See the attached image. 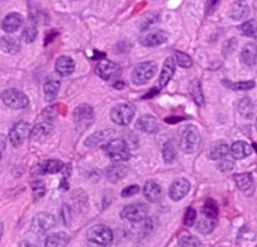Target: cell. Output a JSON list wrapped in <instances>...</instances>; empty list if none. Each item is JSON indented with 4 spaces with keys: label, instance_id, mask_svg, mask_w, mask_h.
I'll use <instances>...</instances> for the list:
<instances>
[{
    "label": "cell",
    "instance_id": "obj_15",
    "mask_svg": "<svg viewBox=\"0 0 257 247\" xmlns=\"http://www.w3.org/2000/svg\"><path fill=\"white\" fill-rule=\"evenodd\" d=\"M74 68H76L74 61L70 57H67V55H62L55 61L54 69L62 77L70 76L74 72Z\"/></svg>",
    "mask_w": 257,
    "mask_h": 247
},
{
    "label": "cell",
    "instance_id": "obj_36",
    "mask_svg": "<svg viewBox=\"0 0 257 247\" xmlns=\"http://www.w3.org/2000/svg\"><path fill=\"white\" fill-rule=\"evenodd\" d=\"M240 31L243 35L246 36H254L257 34V21L256 20H247L240 27Z\"/></svg>",
    "mask_w": 257,
    "mask_h": 247
},
{
    "label": "cell",
    "instance_id": "obj_34",
    "mask_svg": "<svg viewBox=\"0 0 257 247\" xmlns=\"http://www.w3.org/2000/svg\"><path fill=\"white\" fill-rule=\"evenodd\" d=\"M201 214L211 217V218H218L217 203L211 198L207 199L205 205L202 206V208H201Z\"/></svg>",
    "mask_w": 257,
    "mask_h": 247
},
{
    "label": "cell",
    "instance_id": "obj_26",
    "mask_svg": "<svg viewBox=\"0 0 257 247\" xmlns=\"http://www.w3.org/2000/svg\"><path fill=\"white\" fill-rule=\"evenodd\" d=\"M0 47H1V49H3L5 53L16 54V53L20 50L21 43L18 38H14V36H4V38H1Z\"/></svg>",
    "mask_w": 257,
    "mask_h": 247
},
{
    "label": "cell",
    "instance_id": "obj_42",
    "mask_svg": "<svg viewBox=\"0 0 257 247\" xmlns=\"http://www.w3.org/2000/svg\"><path fill=\"white\" fill-rule=\"evenodd\" d=\"M197 221V211L194 208H188L185 214V225L186 226H192Z\"/></svg>",
    "mask_w": 257,
    "mask_h": 247
},
{
    "label": "cell",
    "instance_id": "obj_27",
    "mask_svg": "<svg viewBox=\"0 0 257 247\" xmlns=\"http://www.w3.org/2000/svg\"><path fill=\"white\" fill-rule=\"evenodd\" d=\"M59 88H61V83L59 81H55V79H49L46 82V84L43 87V91H44V97H46V100L48 103H51L53 100H55L58 96V92H59Z\"/></svg>",
    "mask_w": 257,
    "mask_h": 247
},
{
    "label": "cell",
    "instance_id": "obj_39",
    "mask_svg": "<svg viewBox=\"0 0 257 247\" xmlns=\"http://www.w3.org/2000/svg\"><path fill=\"white\" fill-rule=\"evenodd\" d=\"M175 55H176V62H177V64H178L179 66H182V68H191L192 64H193V62H192L190 55H187L186 53H183V51L177 50Z\"/></svg>",
    "mask_w": 257,
    "mask_h": 247
},
{
    "label": "cell",
    "instance_id": "obj_24",
    "mask_svg": "<svg viewBox=\"0 0 257 247\" xmlns=\"http://www.w3.org/2000/svg\"><path fill=\"white\" fill-rule=\"evenodd\" d=\"M231 153L236 160H243L252 153V147L243 141L235 142L231 147Z\"/></svg>",
    "mask_w": 257,
    "mask_h": 247
},
{
    "label": "cell",
    "instance_id": "obj_30",
    "mask_svg": "<svg viewBox=\"0 0 257 247\" xmlns=\"http://www.w3.org/2000/svg\"><path fill=\"white\" fill-rule=\"evenodd\" d=\"M233 180L236 182L237 187L243 192L251 191L254 188V178L251 173H240L233 176Z\"/></svg>",
    "mask_w": 257,
    "mask_h": 247
},
{
    "label": "cell",
    "instance_id": "obj_32",
    "mask_svg": "<svg viewBox=\"0 0 257 247\" xmlns=\"http://www.w3.org/2000/svg\"><path fill=\"white\" fill-rule=\"evenodd\" d=\"M190 94L191 97L193 98L194 102L198 104V106H203V103H205V97H203L202 93V88H201V82L200 79H192L190 83Z\"/></svg>",
    "mask_w": 257,
    "mask_h": 247
},
{
    "label": "cell",
    "instance_id": "obj_40",
    "mask_svg": "<svg viewBox=\"0 0 257 247\" xmlns=\"http://www.w3.org/2000/svg\"><path fill=\"white\" fill-rule=\"evenodd\" d=\"M176 147L173 142H167L163 147V158L166 162H173L176 158Z\"/></svg>",
    "mask_w": 257,
    "mask_h": 247
},
{
    "label": "cell",
    "instance_id": "obj_29",
    "mask_svg": "<svg viewBox=\"0 0 257 247\" xmlns=\"http://www.w3.org/2000/svg\"><path fill=\"white\" fill-rule=\"evenodd\" d=\"M228 151H230V148H228L227 143H225V142H218V143L212 146V148L209 149V158L211 161L222 160V158H225V157L228 154Z\"/></svg>",
    "mask_w": 257,
    "mask_h": 247
},
{
    "label": "cell",
    "instance_id": "obj_51",
    "mask_svg": "<svg viewBox=\"0 0 257 247\" xmlns=\"http://www.w3.org/2000/svg\"><path fill=\"white\" fill-rule=\"evenodd\" d=\"M3 231H4V225L3 222H0V240L3 237Z\"/></svg>",
    "mask_w": 257,
    "mask_h": 247
},
{
    "label": "cell",
    "instance_id": "obj_35",
    "mask_svg": "<svg viewBox=\"0 0 257 247\" xmlns=\"http://www.w3.org/2000/svg\"><path fill=\"white\" fill-rule=\"evenodd\" d=\"M36 35H38V29H36V24L33 21H31L21 33V38L25 43H33L36 39Z\"/></svg>",
    "mask_w": 257,
    "mask_h": 247
},
{
    "label": "cell",
    "instance_id": "obj_52",
    "mask_svg": "<svg viewBox=\"0 0 257 247\" xmlns=\"http://www.w3.org/2000/svg\"><path fill=\"white\" fill-rule=\"evenodd\" d=\"M256 128H257V121H256Z\"/></svg>",
    "mask_w": 257,
    "mask_h": 247
},
{
    "label": "cell",
    "instance_id": "obj_8",
    "mask_svg": "<svg viewBox=\"0 0 257 247\" xmlns=\"http://www.w3.org/2000/svg\"><path fill=\"white\" fill-rule=\"evenodd\" d=\"M1 100L5 106L13 109H23L28 107L29 104V99L23 92L18 91V89H6L1 94Z\"/></svg>",
    "mask_w": 257,
    "mask_h": 247
},
{
    "label": "cell",
    "instance_id": "obj_41",
    "mask_svg": "<svg viewBox=\"0 0 257 247\" xmlns=\"http://www.w3.org/2000/svg\"><path fill=\"white\" fill-rule=\"evenodd\" d=\"M239 109L243 115H250L254 111V107H252V102L250 98H243V99L240 102Z\"/></svg>",
    "mask_w": 257,
    "mask_h": 247
},
{
    "label": "cell",
    "instance_id": "obj_43",
    "mask_svg": "<svg viewBox=\"0 0 257 247\" xmlns=\"http://www.w3.org/2000/svg\"><path fill=\"white\" fill-rule=\"evenodd\" d=\"M233 167H235V161H232L231 158H225L218 163V169L221 172L232 171Z\"/></svg>",
    "mask_w": 257,
    "mask_h": 247
},
{
    "label": "cell",
    "instance_id": "obj_50",
    "mask_svg": "<svg viewBox=\"0 0 257 247\" xmlns=\"http://www.w3.org/2000/svg\"><path fill=\"white\" fill-rule=\"evenodd\" d=\"M124 87V83L123 82H117V83H114V88L115 89H122V88Z\"/></svg>",
    "mask_w": 257,
    "mask_h": 247
},
{
    "label": "cell",
    "instance_id": "obj_12",
    "mask_svg": "<svg viewBox=\"0 0 257 247\" xmlns=\"http://www.w3.org/2000/svg\"><path fill=\"white\" fill-rule=\"evenodd\" d=\"M191 188V184L186 178H178L176 180L170 187V197L172 201H181L188 195Z\"/></svg>",
    "mask_w": 257,
    "mask_h": 247
},
{
    "label": "cell",
    "instance_id": "obj_5",
    "mask_svg": "<svg viewBox=\"0 0 257 247\" xmlns=\"http://www.w3.org/2000/svg\"><path fill=\"white\" fill-rule=\"evenodd\" d=\"M136 108L130 103H119L111 109V119L119 126H128L133 119Z\"/></svg>",
    "mask_w": 257,
    "mask_h": 247
},
{
    "label": "cell",
    "instance_id": "obj_3",
    "mask_svg": "<svg viewBox=\"0 0 257 247\" xmlns=\"http://www.w3.org/2000/svg\"><path fill=\"white\" fill-rule=\"evenodd\" d=\"M157 63L156 62H143L139 63L138 66H134L133 72H132V82L136 85H143L151 81L156 73H157Z\"/></svg>",
    "mask_w": 257,
    "mask_h": 247
},
{
    "label": "cell",
    "instance_id": "obj_4",
    "mask_svg": "<svg viewBox=\"0 0 257 247\" xmlns=\"http://www.w3.org/2000/svg\"><path fill=\"white\" fill-rule=\"evenodd\" d=\"M104 151L113 162H123L130 157L129 147L123 139H112L107 143Z\"/></svg>",
    "mask_w": 257,
    "mask_h": 247
},
{
    "label": "cell",
    "instance_id": "obj_33",
    "mask_svg": "<svg viewBox=\"0 0 257 247\" xmlns=\"http://www.w3.org/2000/svg\"><path fill=\"white\" fill-rule=\"evenodd\" d=\"M222 84L226 88L231 89V91H250L255 87V82L254 81H246V82H237V83H232V82H227L224 81Z\"/></svg>",
    "mask_w": 257,
    "mask_h": 247
},
{
    "label": "cell",
    "instance_id": "obj_47",
    "mask_svg": "<svg viewBox=\"0 0 257 247\" xmlns=\"http://www.w3.org/2000/svg\"><path fill=\"white\" fill-rule=\"evenodd\" d=\"M62 172H63L64 180H67L70 176V173H72V165H65V166L63 167V169H62Z\"/></svg>",
    "mask_w": 257,
    "mask_h": 247
},
{
    "label": "cell",
    "instance_id": "obj_46",
    "mask_svg": "<svg viewBox=\"0 0 257 247\" xmlns=\"http://www.w3.org/2000/svg\"><path fill=\"white\" fill-rule=\"evenodd\" d=\"M5 147H6V137L4 136V134H0V160H1V157H3Z\"/></svg>",
    "mask_w": 257,
    "mask_h": 247
},
{
    "label": "cell",
    "instance_id": "obj_28",
    "mask_svg": "<svg viewBox=\"0 0 257 247\" xmlns=\"http://www.w3.org/2000/svg\"><path fill=\"white\" fill-rule=\"evenodd\" d=\"M64 167V163L62 162L61 160H49V161H44L43 163H40L38 166V169H39V173H59L62 172Z\"/></svg>",
    "mask_w": 257,
    "mask_h": 247
},
{
    "label": "cell",
    "instance_id": "obj_10",
    "mask_svg": "<svg viewBox=\"0 0 257 247\" xmlns=\"http://www.w3.org/2000/svg\"><path fill=\"white\" fill-rule=\"evenodd\" d=\"M29 123L25 121L16 122L9 132V139L14 147H19L29 134Z\"/></svg>",
    "mask_w": 257,
    "mask_h": 247
},
{
    "label": "cell",
    "instance_id": "obj_31",
    "mask_svg": "<svg viewBox=\"0 0 257 247\" xmlns=\"http://www.w3.org/2000/svg\"><path fill=\"white\" fill-rule=\"evenodd\" d=\"M250 9H248L247 3L245 1H236L231 8L230 16L233 20H242V19L247 18Z\"/></svg>",
    "mask_w": 257,
    "mask_h": 247
},
{
    "label": "cell",
    "instance_id": "obj_16",
    "mask_svg": "<svg viewBox=\"0 0 257 247\" xmlns=\"http://www.w3.org/2000/svg\"><path fill=\"white\" fill-rule=\"evenodd\" d=\"M176 72V62L172 57H168L164 61L163 68H162V72H161L160 79H158V84H160V88H164L168 82L172 79V77L175 76Z\"/></svg>",
    "mask_w": 257,
    "mask_h": 247
},
{
    "label": "cell",
    "instance_id": "obj_38",
    "mask_svg": "<svg viewBox=\"0 0 257 247\" xmlns=\"http://www.w3.org/2000/svg\"><path fill=\"white\" fill-rule=\"evenodd\" d=\"M178 245L181 247H197L200 246V242L194 236L190 233H185L178 238Z\"/></svg>",
    "mask_w": 257,
    "mask_h": 247
},
{
    "label": "cell",
    "instance_id": "obj_1",
    "mask_svg": "<svg viewBox=\"0 0 257 247\" xmlns=\"http://www.w3.org/2000/svg\"><path fill=\"white\" fill-rule=\"evenodd\" d=\"M89 247H109L113 241V232L106 225H96L87 232Z\"/></svg>",
    "mask_w": 257,
    "mask_h": 247
},
{
    "label": "cell",
    "instance_id": "obj_18",
    "mask_svg": "<svg viewBox=\"0 0 257 247\" xmlns=\"http://www.w3.org/2000/svg\"><path fill=\"white\" fill-rule=\"evenodd\" d=\"M128 173V168L124 165L121 163H114L107 167L106 169V177L108 178L109 182L112 183H117L118 181H122Z\"/></svg>",
    "mask_w": 257,
    "mask_h": 247
},
{
    "label": "cell",
    "instance_id": "obj_14",
    "mask_svg": "<svg viewBox=\"0 0 257 247\" xmlns=\"http://www.w3.org/2000/svg\"><path fill=\"white\" fill-rule=\"evenodd\" d=\"M136 128L143 133H149L154 134L160 131V123H158L157 118L151 115H145L138 121L136 122Z\"/></svg>",
    "mask_w": 257,
    "mask_h": 247
},
{
    "label": "cell",
    "instance_id": "obj_37",
    "mask_svg": "<svg viewBox=\"0 0 257 247\" xmlns=\"http://www.w3.org/2000/svg\"><path fill=\"white\" fill-rule=\"evenodd\" d=\"M32 191H33V198L38 201L46 195V184L43 181L35 180V181L32 182Z\"/></svg>",
    "mask_w": 257,
    "mask_h": 247
},
{
    "label": "cell",
    "instance_id": "obj_11",
    "mask_svg": "<svg viewBox=\"0 0 257 247\" xmlns=\"http://www.w3.org/2000/svg\"><path fill=\"white\" fill-rule=\"evenodd\" d=\"M73 117H74V122L77 126L87 127L93 122L94 111L89 104H80L76 108Z\"/></svg>",
    "mask_w": 257,
    "mask_h": 247
},
{
    "label": "cell",
    "instance_id": "obj_13",
    "mask_svg": "<svg viewBox=\"0 0 257 247\" xmlns=\"http://www.w3.org/2000/svg\"><path fill=\"white\" fill-rule=\"evenodd\" d=\"M113 136H114V131L113 130L98 131V132L93 133V134H91V136L85 139L84 145L88 148L98 147V146H102L104 143H108L113 138Z\"/></svg>",
    "mask_w": 257,
    "mask_h": 247
},
{
    "label": "cell",
    "instance_id": "obj_2",
    "mask_svg": "<svg viewBox=\"0 0 257 247\" xmlns=\"http://www.w3.org/2000/svg\"><path fill=\"white\" fill-rule=\"evenodd\" d=\"M179 148L185 153H194L201 143V136L194 126H187L182 128L178 136Z\"/></svg>",
    "mask_w": 257,
    "mask_h": 247
},
{
    "label": "cell",
    "instance_id": "obj_20",
    "mask_svg": "<svg viewBox=\"0 0 257 247\" xmlns=\"http://www.w3.org/2000/svg\"><path fill=\"white\" fill-rule=\"evenodd\" d=\"M241 62L247 66H254L257 63V46L248 43L241 50Z\"/></svg>",
    "mask_w": 257,
    "mask_h": 247
},
{
    "label": "cell",
    "instance_id": "obj_44",
    "mask_svg": "<svg viewBox=\"0 0 257 247\" xmlns=\"http://www.w3.org/2000/svg\"><path fill=\"white\" fill-rule=\"evenodd\" d=\"M61 217H62V221H63L64 225H65V226H68V225L70 223V220H72V214H70L69 206L65 205V203H64V205L62 206Z\"/></svg>",
    "mask_w": 257,
    "mask_h": 247
},
{
    "label": "cell",
    "instance_id": "obj_23",
    "mask_svg": "<svg viewBox=\"0 0 257 247\" xmlns=\"http://www.w3.org/2000/svg\"><path fill=\"white\" fill-rule=\"evenodd\" d=\"M69 240V236L64 232H58V233H51L48 237L44 238L40 247H63Z\"/></svg>",
    "mask_w": 257,
    "mask_h": 247
},
{
    "label": "cell",
    "instance_id": "obj_19",
    "mask_svg": "<svg viewBox=\"0 0 257 247\" xmlns=\"http://www.w3.org/2000/svg\"><path fill=\"white\" fill-rule=\"evenodd\" d=\"M23 21H24V19H23V16L20 14H18V13H10V14H8L4 18L1 27H3V31L6 32V33H14V32L18 31L19 28L23 25Z\"/></svg>",
    "mask_w": 257,
    "mask_h": 247
},
{
    "label": "cell",
    "instance_id": "obj_9",
    "mask_svg": "<svg viewBox=\"0 0 257 247\" xmlns=\"http://www.w3.org/2000/svg\"><path fill=\"white\" fill-rule=\"evenodd\" d=\"M121 73V68L114 62L108 59H100L97 64V74L104 81H111Z\"/></svg>",
    "mask_w": 257,
    "mask_h": 247
},
{
    "label": "cell",
    "instance_id": "obj_7",
    "mask_svg": "<svg viewBox=\"0 0 257 247\" xmlns=\"http://www.w3.org/2000/svg\"><path fill=\"white\" fill-rule=\"evenodd\" d=\"M57 225L55 217L48 212H40L32 220V231L35 235H44L49 230L54 229Z\"/></svg>",
    "mask_w": 257,
    "mask_h": 247
},
{
    "label": "cell",
    "instance_id": "obj_21",
    "mask_svg": "<svg viewBox=\"0 0 257 247\" xmlns=\"http://www.w3.org/2000/svg\"><path fill=\"white\" fill-rule=\"evenodd\" d=\"M53 131H54L53 124L48 123V122H42V123L36 124V126L33 127V130L29 133V136H31V138L33 139V141H39V139L50 136Z\"/></svg>",
    "mask_w": 257,
    "mask_h": 247
},
{
    "label": "cell",
    "instance_id": "obj_6",
    "mask_svg": "<svg viewBox=\"0 0 257 247\" xmlns=\"http://www.w3.org/2000/svg\"><path fill=\"white\" fill-rule=\"evenodd\" d=\"M148 212V206L145 205V203H132V205L126 206V207L122 210L121 218L122 220L129 221V222L139 223L147 220Z\"/></svg>",
    "mask_w": 257,
    "mask_h": 247
},
{
    "label": "cell",
    "instance_id": "obj_17",
    "mask_svg": "<svg viewBox=\"0 0 257 247\" xmlns=\"http://www.w3.org/2000/svg\"><path fill=\"white\" fill-rule=\"evenodd\" d=\"M168 35H167L166 32L158 31V32H152V33H147L145 35L141 36V44L145 47H157L163 44L167 40Z\"/></svg>",
    "mask_w": 257,
    "mask_h": 247
},
{
    "label": "cell",
    "instance_id": "obj_49",
    "mask_svg": "<svg viewBox=\"0 0 257 247\" xmlns=\"http://www.w3.org/2000/svg\"><path fill=\"white\" fill-rule=\"evenodd\" d=\"M157 93H160V89H156V88H153L151 93H147L145 97H143V98H151V97H153L154 94H157Z\"/></svg>",
    "mask_w": 257,
    "mask_h": 247
},
{
    "label": "cell",
    "instance_id": "obj_48",
    "mask_svg": "<svg viewBox=\"0 0 257 247\" xmlns=\"http://www.w3.org/2000/svg\"><path fill=\"white\" fill-rule=\"evenodd\" d=\"M183 121V118L181 117H170V118H166V122L167 123H177V122H181Z\"/></svg>",
    "mask_w": 257,
    "mask_h": 247
},
{
    "label": "cell",
    "instance_id": "obj_25",
    "mask_svg": "<svg viewBox=\"0 0 257 247\" xmlns=\"http://www.w3.org/2000/svg\"><path fill=\"white\" fill-rule=\"evenodd\" d=\"M216 226H217V218H211V217L203 216V214H201V218H198L196 225L198 232L202 235L211 233L216 229Z\"/></svg>",
    "mask_w": 257,
    "mask_h": 247
},
{
    "label": "cell",
    "instance_id": "obj_22",
    "mask_svg": "<svg viewBox=\"0 0 257 247\" xmlns=\"http://www.w3.org/2000/svg\"><path fill=\"white\" fill-rule=\"evenodd\" d=\"M143 195L149 202H157L162 196V188L156 181H147L143 186Z\"/></svg>",
    "mask_w": 257,
    "mask_h": 247
},
{
    "label": "cell",
    "instance_id": "obj_45",
    "mask_svg": "<svg viewBox=\"0 0 257 247\" xmlns=\"http://www.w3.org/2000/svg\"><path fill=\"white\" fill-rule=\"evenodd\" d=\"M138 192H139L138 186H136V184H133V186H128L122 191V197H126V198H127V197L134 196V195H137Z\"/></svg>",
    "mask_w": 257,
    "mask_h": 247
}]
</instances>
